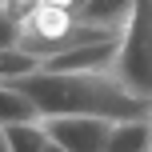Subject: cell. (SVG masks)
Here are the masks:
<instances>
[{"label":"cell","mask_w":152,"mask_h":152,"mask_svg":"<svg viewBox=\"0 0 152 152\" xmlns=\"http://www.w3.org/2000/svg\"><path fill=\"white\" fill-rule=\"evenodd\" d=\"M16 88L32 100L40 120L52 116H92V120L124 124V120H148L152 104L136 100L116 72H36L20 80Z\"/></svg>","instance_id":"cell-1"},{"label":"cell","mask_w":152,"mask_h":152,"mask_svg":"<svg viewBox=\"0 0 152 152\" xmlns=\"http://www.w3.org/2000/svg\"><path fill=\"white\" fill-rule=\"evenodd\" d=\"M112 72L136 100L152 104V0H132V16L120 36V56Z\"/></svg>","instance_id":"cell-2"},{"label":"cell","mask_w":152,"mask_h":152,"mask_svg":"<svg viewBox=\"0 0 152 152\" xmlns=\"http://www.w3.org/2000/svg\"><path fill=\"white\" fill-rule=\"evenodd\" d=\"M56 148L64 152H104L108 148V120H92V116H52V120H40Z\"/></svg>","instance_id":"cell-3"},{"label":"cell","mask_w":152,"mask_h":152,"mask_svg":"<svg viewBox=\"0 0 152 152\" xmlns=\"http://www.w3.org/2000/svg\"><path fill=\"white\" fill-rule=\"evenodd\" d=\"M116 56H120V40H108V44H84L72 52L48 60L40 72H112Z\"/></svg>","instance_id":"cell-4"},{"label":"cell","mask_w":152,"mask_h":152,"mask_svg":"<svg viewBox=\"0 0 152 152\" xmlns=\"http://www.w3.org/2000/svg\"><path fill=\"white\" fill-rule=\"evenodd\" d=\"M72 16L84 28L100 32H124L132 16V0H72Z\"/></svg>","instance_id":"cell-5"},{"label":"cell","mask_w":152,"mask_h":152,"mask_svg":"<svg viewBox=\"0 0 152 152\" xmlns=\"http://www.w3.org/2000/svg\"><path fill=\"white\" fill-rule=\"evenodd\" d=\"M104 152H152V124L148 120H124L112 124Z\"/></svg>","instance_id":"cell-6"},{"label":"cell","mask_w":152,"mask_h":152,"mask_svg":"<svg viewBox=\"0 0 152 152\" xmlns=\"http://www.w3.org/2000/svg\"><path fill=\"white\" fill-rule=\"evenodd\" d=\"M40 112L32 100L24 96L16 84H0V128H16V124H36Z\"/></svg>","instance_id":"cell-7"},{"label":"cell","mask_w":152,"mask_h":152,"mask_svg":"<svg viewBox=\"0 0 152 152\" xmlns=\"http://www.w3.org/2000/svg\"><path fill=\"white\" fill-rule=\"evenodd\" d=\"M4 136H8V152H48V132H44V124H16V128H4Z\"/></svg>","instance_id":"cell-8"},{"label":"cell","mask_w":152,"mask_h":152,"mask_svg":"<svg viewBox=\"0 0 152 152\" xmlns=\"http://www.w3.org/2000/svg\"><path fill=\"white\" fill-rule=\"evenodd\" d=\"M36 72H40V60L24 56L20 48L0 52V84H20V80H28V76H36Z\"/></svg>","instance_id":"cell-9"},{"label":"cell","mask_w":152,"mask_h":152,"mask_svg":"<svg viewBox=\"0 0 152 152\" xmlns=\"http://www.w3.org/2000/svg\"><path fill=\"white\" fill-rule=\"evenodd\" d=\"M12 48H20V28L8 20L4 4H0V52H12Z\"/></svg>","instance_id":"cell-10"},{"label":"cell","mask_w":152,"mask_h":152,"mask_svg":"<svg viewBox=\"0 0 152 152\" xmlns=\"http://www.w3.org/2000/svg\"><path fill=\"white\" fill-rule=\"evenodd\" d=\"M0 152H8V136H4V128H0Z\"/></svg>","instance_id":"cell-11"},{"label":"cell","mask_w":152,"mask_h":152,"mask_svg":"<svg viewBox=\"0 0 152 152\" xmlns=\"http://www.w3.org/2000/svg\"><path fill=\"white\" fill-rule=\"evenodd\" d=\"M48 152H64V148H56V144H48Z\"/></svg>","instance_id":"cell-12"},{"label":"cell","mask_w":152,"mask_h":152,"mask_svg":"<svg viewBox=\"0 0 152 152\" xmlns=\"http://www.w3.org/2000/svg\"><path fill=\"white\" fill-rule=\"evenodd\" d=\"M148 124H152V116H148Z\"/></svg>","instance_id":"cell-13"}]
</instances>
